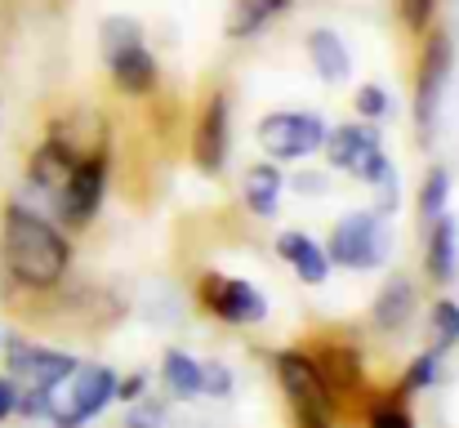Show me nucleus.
<instances>
[{
    "label": "nucleus",
    "instance_id": "1",
    "mask_svg": "<svg viewBox=\"0 0 459 428\" xmlns=\"http://www.w3.org/2000/svg\"><path fill=\"white\" fill-rule=\"evenodd\" d=\"M0 255L9 277L27 290H54L72 264L67 237L40 219L27 205H4V228H0Z\"/></svg>",
    "mask_w": 459,
    "mask_h": 428
},
{
    "label": "nucleus",
    "instance_id": "2",
    "mask_svg": "<svg viewBox=\"0 0 459 428\" xmlns=\"http://www.w3.org/2000/svg\"><path fill=\"white\" fill-rule=\"evenodd\" d=\"M108 402H117V375L108 366H81L76 362V371L63 384L49 389V411L45 415L58 428H81L94 415H103Z\"/></svg>",
    "mask_w": 459,
    "mask_h": 428
},
{
    "label": "nucleus",
    "instance_id": "3",
    "mask_svg": "<svg viewBox=\"0 0 459 428\" xmlns=\"http://www.w3.org/2000/svg\"><path fill=\"white\" fill-rule=\"evenodd\" d=\"M273 371L281 380V393L290 402V420L295 428H334V402L312 366V357L299 348H286L273 357Z\"/></svg>",
    "mask_w": 459,
    "mask_h": 428
},
{
    "label": "nucleus",
    "instance_id": "4",
    "mask_svg": "<svg viewBox=\"0 0 459 428\" xmlns=\"http://www.w3.org/2000/svg\"><path fill=\"white\" fill-rule=\"evenodd\" d=\"M325 255H330V264L352 268V273L379 268L384 255H388L384 214H379V210H352V214H343V219L334 223V232H330Z\"/></svg>",
    "mask_w": 459,
    "mask_h": 428
},
{
    "label": "nucleus",
    "instance_id": "5",
    "mask_svg": "<svg viewBox=\"0 0 459 428\" xmlns=\"http://www.w3.org/2000/svg\"><path fill=\"white\" fill-rule=\"evenodd\" d=\"M321 152H325V161H330L334 170H348V174H357L361 183H379V179L393 170V161L384 156V143H379V135H375L370 126L325 130Z\"/></svg>",
    "mask_w": 459,
    "mask_h": 428
},
{
    "label": "nucleus",
    "instance_id": "6",
    "mask_svg": "<svg viewBox=\"0 0 459 428\" xmlns=\"http://www.w3.org/2000/svg\"><path fill=\"white\" fill-rule=\"evenodd\" d=\"M451 67H455L451 36L429 31V40L420 49V76H415V126H420V135H433V126H437V108H442Z\"/></svg>",
    "mask_w": 459,
    "mask_h": 428
},
{
    "label": "nucleus",
    "instance_id": "7",
    "mask_svg": "<svg viewBox=\"0 0 459 428\" xmlns=\"http://www.w3.org/2000/svg\"><path fill=\"white\" fill-rule=\"evenodd\" d=\"M103 192H108V152L99 147V152H85V156L76 161V170L67 174V183H63L54 210L63 214V223L85 228V223L99 214Z\"/></svg>",
    "mask_w": 459,
    "mask_h": 428
},
{
    "label": "nucleus",
    "instance_id": "8",
    "mask_svg": "<svg viewBox=\"0 0 459 428\" xmlns=\"http://www.w3.org/2000/svg\"><path fill=\"white\" fill-rule=\"evenodd\" d=\"M259 143L273 161H304L312 152H321L325 121L312 112H273L259 121Z\"/></svg>",
    "mask_w": 459,
    "mask_h": 428
},
{
    "label": "nucleus",
    "instance_id": "9",
    "mask_svg": "<svg viewBox=\"0 0 459 428\" xmlns=\"http://www.w3.org/2000/svg\"><path fill=\"white\" fill-rule=\"evenodd\" d=\"M4 362H9V380L18 384V389H54V384H63L72 371H76V357H67V353H58V348H45V344H31V339H22V335H13L9 344H4Z\"/></svg>",
    "mask_w": 459,
    "mask_h": 428
},
{
    "label": "nucleus",
    "instance_id": "10",
    "mask_svg": "<svg viewBox=\"0 0 459 428\" xmlns=\"http://www.w3.org/2000/svg\"><path fill=\"white\" fill-rule=\"evenodd\" d=\"M196 294H201L205 312H214V317L228 321V326H259V321L268 317V299H264L250 282H237V277L210 273Z\"/></svg>",
    "mask_w": 459,
    "mask_h": 428
},
{
    "label": "nucleus",
    "instance_id": "11",
    "mask_svg": "<svg viewBox=\"0 0 459 428\" xmlns=\"http://www.w3.org/2000/svg\"><path fill=\"white\" fill-rule=\"evenodd\" d=\"M307 357H312V366H316V375H321V384H325V393H330L334 406H343V402H352L361 393V353L357 348H348V344H321Z\"/></svg>",
    "mask_w": 459,
    "mask_h": 428
},
{
    "label": "nucleus",
    "instance_id": "12",
    "mask_svg": "<svg viewBox=\"0 0 459 428\" xmlns=\"http://www.w3.org/2000/svg\"><path fill=\"white\" fill-rule=\"evenodd\" d=\"M192 161L214 174L228 161V94H210L201 117H196V135H192Z\"/></svg>",
    "mask_w": 459,
    "mask_h": 428
},
{
    "label": "nucleus",
    "instance_id": "13",
    "mask_svg": "<svg viewBox=\"0 0 459 428\" xmlns=\"http://www.w3.org/2000/svg\"><path fill=\"white\" fill-rule=\"evenodd\" d=\"M103 58H108V72H112V81H117L121 94L143 99V94H152L156 81H160L152 49H148L143 40H130V45H121V49H112V54H103Z\"/></svg>",
    "mask_w": 459,
    "mask_h": 428
},
{
    "label": "nucleus",
    "instance_id": "14",
    "mask_svg": "<svg viewBox=\"0 0 459 428\" xmlns=\"http://www.w3.org/2000/svg\"><path fill=\"white\" fill-rule=\"evenodd\" d=\"M81 156H85V152H76L67 139H45L36 147V156H31V170H27L31 188L45 192L49 201H58V192H63V183H67V174L76 170Z\"/></svg>",
    "mask_w": 459,
    "mask_h": 428
},
{
    "label": "nucleus",
    "instance_id": "15",
    "mask_svg": "<svg viewBox=\"0 0 459 428\" xmlns=\"http://www.w3.org/2000/svg\"><path fill=\"white\" fill-rule=\"evenodd\" d=\"M277 255L295 268V277L304 285H321L330 277V255L321 241H312L307 232H281L277 237Z\"/></svg>",
    "mask_w": 459,
    "mask_h": 428
},
{
    "label": "nucleus",
    "instance_id": "16",
    "mask_svg": "<svg viewBox=\"0 0 459 428\" xmlns=\"http://www.w3.org/2000/svg\"><path fill=\"white\" fill-rule=\"evenodd\" d=\"M411 317H415V285H411V277H388L384 290H379V299H375V312H370L375 330L402 335Z\"/></svg>",
    "mask_w": 459,
    "mask_h": 428
},
{
    "label": "nucleus",
    "instance_id": "17",
    "mask_svg": "<svg viewBox=\"0 0 459 428\" xmlns=\"http://www.w3.org/2000/svg\"><path fill=\"white\" fill-rule=\"evenodd\" d=\"M307 58H312V67H316V76H321L325 85H339V81L352 76V54H348V45H343L330 27L307 31Z\"/></svg>",
    "mask_w": 459,
    "mask_h": 428
},
{
    "label": "nucleus",
    "instance_id": "18",
    "mask_svg": "<svg viewBox=\"0 0 459 428\" xmlns=\"http://www.w3.org/2000/svg\"><path fill=\"white\" fill-rule=\"evenodd\" d=\"M286 9H290V0H232L228 22H223V36H228V40H250V36H259L273 18H281Z\"/></svg>",
    "mask_w": 459,
    "mask_h": 428
},
{
    "label": "nucleus",
    "instance_id": "19",
    "mask_svg": "<svg viewBox=\"0 0 459 428\" xmlns=\"http://www.w3.org/2000/svg\"><path fill=\"white\" fill-rule=\"evenodd\" d=\"M281 188H286V179H281L277 165H250L246 179H241V197H246V205H250L259 219H273V214H277Z\"/></svg>",
    "mask_w": 459,
    "mask_h": 428
},
{
    "label": "nucleus",
    "instance_id": "20",
    "mask_svg": "<svg viewBox=\"0 0 459 428\" xmlns=\"http://www.w3.org/2000/svg\"><path fill=\"white\" fill-rule=\"evenodd\" d=\"M160 380H165V393H169L174 402L201 397V362L187 357L183 348H169V353L160 357Z\"/></svg>",
    "mask_w": 459,
    "mask_h": 428
},
{
    "label": "nucleus",
    "instance_id": "21",
    "mask_svg": "<svg viewBox=\"0 0 459 428\" xmlns=\"http://www.w3.org/2000/svg\"><path fill=\"white\" fill-rule=\"evenodd\" d=\"M455 219H433V232H429V277L433 282H451L455 277Z\"/></svg>",
    "mask_w": 459,
    "mask_h": 428
},
{
    "label": "nucleus",
    "instance_id": "22",
    "mask_svg": "<svg viewBox=\"0 0 459 428\" xmlns=\"http://www.w3.org/2000/svg\"><path fill=\"white\" fill-rule=\"evenodd\" d=\"M126 428H205V424L192 420V415H183V411L169 406V402H143V397H139V406L130 402Z\"/></svg>",
    "mask_w": 459,
    "mask_h": 428
},
{
    "label": "nucleus",
    "instance_id": "23",
    "mask_svg": "<svg viewBox=\"0 0 459 428\" xmlns=\"http://www.w3.org/2000/svg\"><path fill=\"white\" fill-rule=\"evenodd\" d=\"M429 339L437 353H451L459 344V303L455 299H437L429 308Z\"/></svg>",
    "mask_w": 459,
    "mask_h": 428
},
{
    "label": "nucleus",
    "instance_id": "24",
    "mask_svg": "<svg viewBox=\"0 0 459 428\" xmlns=\"http://www.w3.org/2000/svg\"><path fill=\"white\" fill-rule=\"evenodd\" d=\"M446 201H451V174H446L442 165H433V170L424 174V183H420V214L433 223V219L446 214Z\"/></svg>",
    "mask_w": 459,
    "mask_h": 428
},
{
    "label": "nucleus",
    "instance_id": "25",
    "mask_svg": "<svg viewBox=\"0 0 459 428\" xmlns=\"http://www.w3.org/2000/svg\"><path fill=\"white\" fill-rule=\"evenodd\" d=\"M366 428H415L411 411H406V393L397 389L393 397H379L366 415Z\"/></svg>",
    "mask_w": 459,
    "mask_h": 428
},
{
    "label": "nucleus",
    "instance_id": "26",
    "mask_svg": "<svg viewBox=\"0 0 459 428\" xmlns=\"http://www.w3.org/2000/svg\"><path fill=\"white\" fill-rule=\"evenodd\" d=\"M437 366H442V353L437 348H429V353H420L415 362H411V371H406V380H402V393L411 397V393H424L433 380H437Z\"/></svg>",
    "mask_w": 459,
    "mask_h": 428
},
{
    "label": "nucleus",
    "instance_id": "27",
    "mask_svg": "<svg viewBox=\"0 0 459 428\" xmlns=\"http://www.w3.org/2000/svg\"><path fill=\"white\" fill-rule=\"evenodd\" d=\"M352 108H357L366 121H379V117H388V112H393V99H388V90H384V85H361V90H357V99H352Z\"/></svg>",
    "mask_w": 459,
    "mask_h": 428
},
{
    "label": "nucleus",
    "instance_id": "28",
    "mask_svg": "<svg viewBox=\"0 0 459 428\" xmlns=\"http://www.w3.org/2000/svg\"><path fill=\"white\" fill-rule=\"evenodd\" d=\"M201 393L210 397H232V371L223 362H205L201 366Z\"/></svg>",
    "mask_w": 459,
    "mask_h": 428
},
{
    "label": "nucleus",
    "instance_id": "29",
    "mask_svg": "<svg viewBox=\"0 0 459 428\" xmlns=\"http://www.w3.org/2000/svg\"><path fill=\"white\" fill-rule=\"evenodd\" d=\"M397 9H402V22L420 36V31H429V22L437 13V0H397Z\"/></svg>",
    "mask_w": 459,
    "mask_h": 428
},
{
    "label": "nucleus",
    "instance_id": "30",
    "mask_svg": "<svg viewBox=\"0 0 459 428\" xmlns=\"http://www.w3.org/2000/svg\"><path fill=\"white\" fill-rule=\"evenodd\" d=\"M148 389V375H130V380H117V402H139Z\"/></svg>",
    "mask_w": 459,
    "mask_h": 428
},
{
    "label": "nucleus",
    "instance_id": "31",
    "mask_svg": "<svg viewBox=\"0 0 459 428\" xmlns=\"http://www.w3.org/2000/svg\"><path fill=\"white\" fill-rule=\"evenodd\" d=\"M330 183H325V174H316V170H304V174H295V192H304V197H321Z\"/></svg>",
    "mask_w": 459,
    "mask_h": 428
},
{
    "label": "nucleus",
    "instance_id": "32",
    "mask_svg": "<svg viewBox=\"0 0 459 428\" xmlns=\"http://www.w3.org/2000/svg\"><path fill=\"white\" fill-rule=\"evenodd\" d=\"M18 411V384L9 375H0V420H9Z\"/></svg>",
    "mask_w": 459,
    "mask_h": 428
}]
</instances>
